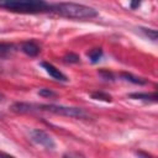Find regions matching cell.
I'll return each instance as SVG.
<instances>
[{"label":"cell","mask_w":158,"mask_h":158,"mask_svg":"<svg viewBox=\"0 0 158 158\" xmlns=\"http://www.w3.org/2000/svg\"><path fill=\"white\" fill-rule=\"evenodd\" d=\"M91 98L95 99V100H104V101H107L110 102L111 101V96L106 93H102V91H95L91 94Z\"/></svg>","instance_id":"cell-12"},{"label":"cell","mask_w":158,"mask_h":158,"mask_svg":"<svg viewBox=\"0 0 158 158\" xmlns=\"http://www.w3.org/2000/svg\"><path fill=\"white\" fill-rule=\"evenodd\" d=\"M99 74H100L105 80H112V79H114L112 73L109 72V70H106V69H101V70H99Z\"/></svg>","instance_id":"cell-15"},{"label":"cell","mask_w":158,"mask_h":158,"mask_svg":"<svg viewBox=\"0 0 158 158\" xmlns=\"http://www.w3.org/2000/svg\"><path fill=\"white\" fill-rule=\"evenodd\" d=\"M141 30H142V31L144 32V35H146L147 37H149L152 41H156V40H157V37H158L157 30H153V28H144V27H142Z\"/></svg>","instance_id":"cell-13"},{"label":"cell","mask_w":158,"mask_h":158,"mask_svg":"<svg viewBox=\"0 0 158 158\" xmlns=\"http://www.w3.org/2000/svg\"><path fill=\"white\" fill-rule=\"evenodd\" d=\"M21 51H22L25 54L30 56V57H36V56H38L40 52H41L40 47H38L35 42H32V41H26V42H23V43L21 44Z\"/></svg>","instance_id":"cell-6"},{"label":"cell","mask_w":158,"mask_h":158,"mask_svg":"<svg viewBox=\"0 0 158 158\" xmlns=\"http://www.w3.org/2000/svg\"><path fill=\"white\" fill-rule=\"evenodd\" d=\"M0 9L16 14H41L51 6L44 0H0Z\"/></svg>","instance_id":"cell-2"},{"label":"cell","mask_w":158,"mask_h":158,"mask_svg":"<svg viewBox=\"0 0 158 158\" xmlns=\"http://www.w3.org/2000/svg\"><path fill=\"white\" fill-rule=\"evenodd\" d=\"M128 96L131 99L144 100V101H156L157 100V94L156 93H132Z\"/></svg>","instance_id":"cell-8"},{"label":"cell","mask_w":158,"mask_h":158,"mask_svg":"<svg viewBox=\"0 0 158 158\" xmlns=\"http://www.w3.org/2000/svg\"><path fill=\"white\" fill-rule=\"evenodd\" d=\"M41 65L43 67V69H44L53 79L59 80V81H67V80H68V78H67L58 68H56L53 64H51V63H48V62H42Z\"/></svg>","instance_id":"cell-5"},{"label":"cell","mask_w":158,"mask_h":158,"mask_svg":"<svg viewBox=\"0 0 158 158\" xmlns=\"http://www.w3.org/2000/svg\"><path fill=\"white\" fill-rule=\"evenodd\" d=\"M38 95L44 96V98H49V96H56L57 94H56L53 90H51V89H41V90L38 91Z\"/></svg>","instance_id":"cell-14"},{"label":"cell","mask_w":158,"mask_h":158,"mask_svg":"<svg viewBox=\"0 0 158 158\" xmlns=\"http://www.w3.org/2000/svg\"><path fill=\"white\" fill-rule=\"evenodd\" d=\"M101 56H102V49L101 48H94L90 52H88V57L91 60V63L99 62V59L101 58Z\"/></svg>","instance_id":"cell-10"},{"label":"cell","mask_w":158,"mask_h":158,"mask_svg":"<svg viewBox=\"0 0 158 158\" xmlns=\"http://www.w3.org/2000/svg\"><path fill=\"white\" fill-rule=\"evenodd\" d=\"M141 1H142V0H131V2H130V7H131V9H137V7L139 6Z\"/></svg>","instance_id":"cell-17"},{"label":"cell","mask_w":158,"mask_h":158,"mask_svg":"<svg viewBox=\"0 0 158 158\" xmlns=\"http://www.w3.org/2000/svg\"><path fill=\"white\" fill-rule=\"evenodd\" d=\"M36 109L42 110V111H48V112H52V114H56V115L73 117V118H85V117H88V114L80 107H70V106L53 105V104H41V105H36Z\"/></svg>","instance_id":"cell-3"},{"label":"cell","mask_w":158,"mask_h":158,"mask_svg":"<svg viewBox=\"0 0 158 158\" xmlns=\"http://www.w3.org/2000/svg\"><path fill=\"white\" fill-rule=\"evenodd\" d=\"M12 48L11 44H6V43H0V52H9Z\"/></svg>","instance_id":"cell-16"},{"label":"cell","mask_w":158,"mask_h":158,"mask_svg":"<svg viewBox=\"0 0 158 158\" xmlns=\"http://www.w3.org/2000/svg\"><path fill=\"white\" fill-rule=\"evenodd\" d=\"M63 62L64 63H69V64H73V63H79L80 62V57L75 53H67L64 57H63Z\"/></svg>","instance_id":"cell-11"},{"label":"cell","mask_w":158,"mask_h":158,"mask_svg":"<svg viewBox=\"0 0 158 158\" xmlns=\"http://www.w3.org/2000/svg\"><path fill=\"white\" fill-rule=\"evenodd\" d=\"M51 10L57 15L73 20H91L99 14L94 7L77 2H59L51 6Z\"/></svg>","instance_id":"cell-1"},{"label":"cell","mask_w":158,"mask_h":158,"mask_svg":"<svg viewBox=\"0 0 158 158\" xmlns=\"http://www.w3.org/2000/svg\"><path fill=\"white\" fill-rule=\"evenodd\" d=\"M11 110L17 114H27V112H33L36 111V105L35 104H27V102H15L11 106Z\"/></svg>","instance_id":"cell-7"},{"label":"cell","mask_w":158,"mask_h":158,"mask_svg":"<svg viewBox=\"0 0 158 158\" xmlns=\"http://www.w3.org/2000/svg\"><path fill=\"white\" fill-rule=\"evenodd\" d=\"M30 139H31L35 144H37V146H40V147H42V148H44V149L52 151V149L56 148V142H54V139L52 138V136H49V135H48L46 131H43V130H40V128L32 130V131L30 132Z\"/></svg>","instance_id":"cell-4"},{"label":"cell","mask_w":158,"mask_h":158,"mask_svg":"<svg viewBox=\"0 0 158 158\" xmlns=\"http://www.w3.org/2000/svg\"><path fill=\"white\" fill-rule=\"evenodd\" d=\"M121 77H122L125 80L131 81V83H133V84H138V85H144V84H147V80H146L144 78L135 77V75H132L131 73H121Z\"/></svg>","instance_id":"cell-9"},{"label":"cell","mask_w":158,"mask_h":158,"mask_svg":"<svg viewBox=\"0 0 158 158\" xmlns=\"http://www.w3.org/2000/svg\"><path fill=\"white\" fill-rule=\"evenodd\" d=\"M4 99H5V96H4V94H1V93H0V101H2Z\"/></svg>","instance_id":"cell-18"}]
</instances>
